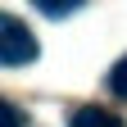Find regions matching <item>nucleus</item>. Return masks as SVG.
Wrapping results in <instances>:
<instances>
[{"label": "nucleus", "mask_w": 127, "mask_h": 127, "mask_svg": "<svg viewBox=\"0 0 127 127\" xmlns=\"http://www.w3.org/2000/svg\"><path fill=\"white\" fill-rule=\"evenodd\" d=\"M68 127H127V123H123L118 114H109V109H95V104H86V109H73Z\"/></svg>", "instance_id": "nucleus-2"}, {"label": "nucleus", "mask_w": 127, "mask_h": 127, "mask_svg": "<svg viewBox=\"0 0 127 127\" xmlns=\"http://www.w3.org/2000/svg\"><path fill=\"white\" fill-rule=\"evenodd\" d=\"M104 82H109V95H118V100H127V55L114 64V68H109V77H104Z\"/></svg>", "instance_id": "nucleus-4"}, {"label": "nucleus", "mask_w": 127, "mask_h": 127, "mask_svg": "<svg viewBox=\"0 0 127 127\" xmlns=\"http://www.w3.org/2000/svg\"><path fill=\"white\" fill-rule=\"evenodd\" d=\"M32 5H36L45 18H68V14H77L86 0H32Z\"/></svg>", "instance_id": "nucleus-3"}, {"label": "nucleus", "mask_w": 127, "mask_h": 127, "mask_svg": "<svg viewBox=\"0 0 127 127\" xmlns=\"http://www.w3.org/2000/svg\"><path fill=\"white\" fill-rule=\"evenodd\" d=\"M0 114H5V127H23V109H18V104L5 100V104H0Z\"/></svg>", "instance_id": "nucleus-5"}, {"label": "nucleus", "mask_w": 127, "mask_h": 127, "mask_svg": "<svg viewBox=\"0 0 127 127\" xmlns=\"http://www.w3.org/2000/svg\"><path fill=\"white\" fill-rule=\"evenodd\" d=\"M32 59H36V36H32V27L23 18H14V14H5V18H0V64H5V68H23Z\"/></svg>", "instance_id": "nucleus-1"}]
</instances>
